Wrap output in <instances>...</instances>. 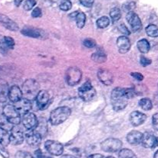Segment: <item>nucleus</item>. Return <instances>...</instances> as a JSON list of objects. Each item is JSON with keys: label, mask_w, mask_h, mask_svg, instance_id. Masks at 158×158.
<instances>
[{"label": "nucleus", "mask_w": 158, "mask_h": 158, "mask_svg": "<svg viewBox=\"0 0 158 158\" xmlns=\"http://www.w3.org/2000/svg\"><path fill=\"white\" fill-rule=\"evenodd\" d=\"M111 102L113 108L118 112L124 109L128 104V98L126 94V88H116L111 93Z\"/></svg>", "instance_id": "f257e3e1"}, {"label": "nucleus", "mask_w": 158, "mask_h": 158, "mask_svg": "<svg viewBox=\"0 0 158 158\" xmlns=\"http://www.w3.org/2000/svg\"><path fill=\"white\" fill-rule=\"evenodd\" d=\"M40 85L37 81L34 79H27L25 81L22 87L23 95L25 99L32 101L36 99L37 94L40 92Z\"/></svg>", "instance_id": "f03ea898"}, {"label": "nucleus", "mask_w": 158, "mask_h": 158, "mask_svg": "<svg viewBox=\"0 0 158 158\" xmlns=\"http://www.w3.org/2000/svg\"><path fill=\"white\" fill-rule=\"evenodd\" d=\"M71 109L67 106H61L52 110L49 116V122L52 125H57L63 123L69 117Z\"/></svg>", "instance_id": "7ed1b4c3"}, {"label": "nucleus", "mask_w": 158, "mask_h": 158, "mask_svg": "<svg viewBox=\"0 0 158 158\" xmlns=\"http://www.w3.org/2000/svg\"><path fill=\"white\" fill-rule=\"evenodd\" d=\"M79 95L85 102H89L96 95V90L91 85L90 81H87L79 88Z\"/></svg>", "instance_id": "20e7f679"}, {"label": "nucleus", "mask_w": 158, "mask_h": 158, "mask_svg": "<svg viewBox=\"0 0 158 158\" xmlns=\"http://www.w3.org/2000/svg\"><path fill=\"white\" fill-rule=\"evenodd\" d=\"M3 114L6 116L8 120L13 125H18L21 122L20 114L18 112L15 107L12 105H5L2 110Z\"/></svg>", "instance_id": "39448f33"}, {"label": "nucleus", "mask_w": 158, "mask_h": 158, "mask_svg": "<svg viewBox=\"0 0 158 158\" xmlns=\"http://www.w3.org/2000/svg\"><path fill=\"white\" fill-rule=\"evenodd\" d=\"M82 78V71L77 67H70L66 73V82L70 86H75L80 83Z\"/></svg>", "instance_id": "423d86ee"}, {"label": "nucleus", "mask_w": 158, "mask_h": 158, "mask_svg": "<svg viewBox=\"0 0 158 158\" xmlns=\"http://www.w3.org/2000/svg\"><path fill=\"white\" fill-rule=\"evenodd\" d=\"M123 143L119 139L116 138H108L101 143L100 147L105 152L108 153H115L121 149Z\"/></svg>", "instance_id": "0eeeda50"}, {"label": "nucleus", "mask_w": 158, "mask_h": 158, "mask_svg": "<svg viewBox=\"0 0 158 158\" xmlns=\"http://www.w3.org/2000/svg\"><path fill=\"white\" fill-rule=\"evenodd\" d=\"M21 33L26 37H32V38L46 39L48 37V34L43 29L32 27V26H26L23 28Z\"/></svg>", "instance_id": "6e6552de"}, {"label": "nucleus", "mask_w": 158, "mask_h": 158, "mask_svg": "<svg viewBox=\"0 0 158 158\" xmlns=\"http://www.w3.org/2000/svg\"><path fill=\"white\" fill-rule=\"evenodd\" d=\"M22 122H23V126L28 130H32L33 129L36 128L39 123L38 119H37L34 113L30 112L23 115Z\"/></svg>", "instance_id": "1a4fd4ad"}, {"label": "nucleus", "mask_w": 158, "mask_h": 158, "mask_svg": "<svg viewBox=\"0 0 158 158\" xmlns=\"http://www.w3.org/2000/svg\"><path fill=\"white\" fill-rule=\"evenodd\" d=\"M45 148L50 154L60 156L63 153V146L60 143L54 140H47L45 143Z\"/></svg>", "instance_id": "9d476101"}, {"label": "nucleus", "mask_w": 158, "mask_h": 158, "mask_svg": "<svg viewBox=\"0 0 158 158\" xmlns=\"http://www.w3.org/2000/svg\"><path fill=\"white\" fill-rule=\"evenodd\" d=\"M127 20L129 23L130 26H131V29L133 32H137L142 28V23L140 20V17L137 15V13L134 12H128L127 15L126 16Z\"/></svg>", "instance_id": "9b49d317"}, {"label": "nucleus", "mask_w": 158, "mask_h": 158, "mask_svg": "<svg viewBox=\"0 0 158 158\" xmlns=\"http://www.w3.org/2000/svg\"><path fill=\"white\" fill-rule=\"evenodd\" d=\"M24 141V133L17 125H14L10 131V143L13 145H20Z\"/></svg>", "instance_id": "f8f14e48"}, {"label": "nucleus", "mask_w": 158, "mask_h": 158, "mask_svg": "<svg viewBox=\"0 0 158 158\" xmlns=\"http://www.w3.org/2000/svg\"><path fill=\"white\" fill-rule=\"evenodd\" d=\"M141 143L145 148H154L158 146V137L151 133H144L143 134Z\"/></svg>", "instance_id": "ddd939ff"}, {"label": "nucleus", "mask_w": 158, "mask_h": 158, "mask_svg": "<svg viewBox=\"0 0 158 158\" xmlns=\"http://www.w3.org/2000/svg\"><path fill=\"white\" fill-rule=\"evenodd\" d=\"M14 106L15 107L20 116H23V115L29 112V111L32 108V103H31V101L28 100L25 98H23L21 100L15 102L14 104Z\"/></svg>", "instance_id": "4468645a"}, {"label": "nucleus", "mask_w": 158, "mask_h": 158, "mask_svg": "<svg viewBox=\"0 0 158 158\" xmlns=\"http://www.w3.org/2000/svg\"><path fill=\"white\" fill-rule=\"evenodd\" d=\"M98 78L103 85H110L114 82V75L112 72L107 69H100L97 72Z\"/></svg>", "instance_id": "2eb2a0df"}, {"label": "nucleus", "mask_w": 158, "mask_h": 158, "mask_svg": "<svg viewBox=\"0 0 158 158\" xmlns=\"http://www.w3.org/2000/svg\"><path fill=\"white\" fill-rule=\"evenodd\" d=\"M26 140L30 147H37L41 143L42 136L37 132L30 131L26 134Z\"/></svg>", "instance_id": "dca6fc26"}, {"label": "nucleus", "mask_w": 158, "mask_h": 158, "mask_svg": "<svg viewBox=\"0 0 158 158\" xmlns=\"http://www.w3.org/2000/svg\"><path fill=\"white\" fill-rule=\"evenodd\" d=\"M147 119V116L139 111H134L130 115V121L134 126H139Z\"/></svg>", "instance_id": "f3484780"}, {"label": "nucleus", "mask_w": 158, "mask_h": 158, "mask_svg": "<svg viewBox=\"0 0 158 158\" xmlns=\"http://www.w3.org/2000/svg\"><path fill=\"white\" fill-rule=\"evenodd\" d=\"M36 103L39 108L41 110L44 109L48 105L49 102V94L45 90L40 91L36 97Z\"/></svg>", "instance_id": "a211bd4d"}, {"label": "nucleus", "mask_w": 158, "mask_h": 158, "mask_svg": "<svg viewBox=\"0 0 158 158\" xmlns=\"http://www.w3.org/2000/svg\"><path fill=\"white\" fill-rule=\"evenodd\" d=\"M117 45L119 52L121 54H126L131 49V42H130L129 38L126 36L119 37L117 40Z\"/></svg>", "instance_id": "6ab92c4d"}, {"label": "nucleus", "mask_w": 158, "mask_h": 158, "mask_svg": "<svg viewBox=\"0 0 158 158\" xmlns=\"http://www.w3.org/2000/svg\"><path fill=\"white\" fill-rule=\"evenodd\" d=\"M23 91H22V89H20V88L19 86L13 85V86H12L9 88V99L12 102L15 103V102L21 100L23 99Z\"/></svg>", "instance_id": "aec40b11"}, {"label": "nucleus", "mask_w": 158, "mask_h": 158, "mask_svg": "<svg viewBox=\"0 0 158 158\" xmlns=\"http://www.w3.org/2000/svg\"><path fill=\"white\" fill-rule=\"evenodd\" d=\"M0 23L9 30L17 31L19 29V26L16 24V23L4 14L0 13Z\"/></svg>", "instance_id": "412c9836"}, {"label": "nucleus", "mask_w": 158, "mask_h": 158, "mask_svg": "<svg viewBox=\"0 0 158 158\" xmlns=\"http://www.w3.org/2000/svg\"><path fill=\"white\" fill-rule=\"evenodd\" d=\"M142 138H143V133L137 130H132L128 133L127 136V142L131 145H138L141 143Z\"/></svg>", "instance_id": "4be33fe9"}, {"label": "nucleus", "mask_w": 158, "mask_h": 158, "mask_svg": "<svg viewBox=\"0 0 158 158\" xmlns=\"http://www.w3.org/2000/svg\"><path fill=\"white\" fill-rule=\"evenodd\" d=\"M69 17L76 20L78 28L83 29V26H85V23H86V15H85L84 12L76 11V12L69 14Z\"/></svg>", "instance_id": "5701e85b"}, {"label": "nucleus", "mask_w": 158, "mask_h": 158, "mask_svg": "<svg viewBox=\"0 0 158 158\" xmlns=\"http://www.w3.org/2000/svg\"><path fill=\"white\" fill-rule=\"evenodd\" d=\"M9 87L6 82L0 81V103L6 102L9 98Z\"/></svg>", "instance_id": "b1692460"}, {"label": "nucleus", "mask_w": 158, "mask_h": 158, "mask_svg": "<svg viewBox=\"0 0 158 158\" xmlns=\"http://www.w3.org/2000/svg\"><path fill=\"white\" fill-rule=\"evenodd\" d=\"M10 143V133L5 129L0 127V144L3 147H6Z\"/></svg>", "instance_id": "393cba45"}, {"label": "nucleus", "mask_w": 158, "mask_h": 158, "mask_svg": "<svg viewBox=\"0 0 158 158\" xmlns=\"http://www.w3.org/2000/svg\"><path fill=\"white\" fill-rule=\"evenodd\" d=\"M137 46L140 52H141L142 54H147L149 52L150 49H151L150 43L146 39H142V40H139L137 43Z\"/></svg>", "instance_id": "a878e982"}, {"label": "nucleus", "mask_w": 158, "mask_h": 158, "mask_svg": "<svg viewBox=\"0 0 158 158\" xmlns=\"http://www.w3.org/2000/svg\"><path fill=\"white\" fill-rule=\"evenodd\" d=\"M0 127L2 129H5L6 130H10L13 128V125L12 123H10L9 120H8L7 118L6 117L4 114L2 113H0Z\"/></svg>", "instance_id": "bb28decb"}, {"label": "nucleus", "mask_w": 158, "mask_h": 158, "mask_svg": "<svg viewBox=\"0 0 158 158\" xmlns=\"http://www.w3.org/2000/svg\"><path fill=\"white\" fill-rule=\"evenodd\" d=\"M91 58L96 63H104L106 60V55L102 51H97V52L94 53L91 56Z\"/></svg>", "instance_id": "cd10ccee"}, {"label": "nucleus", "mask_w": 158, "mask_h": 158, "mask_svg": "<svg viewBox=\"0 0 158 158\" xmlns=\"http://www.w3.org/2000/svg\"><path fill=\"white\" fill-rule=\"evenodd\" d=\"M139 105L143 108L145 111H150L153 108V104L151 99H148V98H143L139 101Z\"/></svg>", "instance_id": "c85d7f7f"}, {"label": "nucleus", "mask_w": 158, "mask_h": 158, "mask_svg": "<svg viewBox=\"0 0 158 158\" xmlns=\"http://www.w3.org/2000/svg\"><path fill=\"white\" fill-rule=\"evenodd\" d=\"M119 158H137L135 153L130 149H122L119 152Z\"/></svg>", "instance_id": "c756f323"}, {"label": "nucleus", "mask_w": 158, "mask_h": 158, "mask_svg": "<svg viewBox=\"0 0 158 158\" xmlns=\"http://www.w3.org/2000/svg\"><path fill=\"white\" fill-rule=\"evenodd\" d=\"M110 15L114 23L117 22L121 18V11L118 8H113L110 12Z\"/></svg>", "instance_id": "7c9ffc66"}, {"label": "nucleus", "mask_w": 158, "mask_h": 158, "mask_svg": "<svg viewBox=\"0 0 158 158\" xmlns=\"http://www.w3.org/2000/svg\"><path fill=\"white\" fill-rule=\"evenodd\" d=\"M146 33L149 37H158V26L151 24L146 28Z\"/></svg>", "instance_id": "2f4dec72"}, {"label": "nucleus", "mask_w": 158, "mask_h": 158, "mask_svg": "<svg viewBox=\"0 0 158 158\" xmlns=\"http://www.w3.org/2000/svg\"><path fill=\"white\" fill-rule=\"evenodd\" d=\"M110 19L106 16H102L100 19H98L97 21V25L100 29H104L110 25Z\"/></svg>", "instance_id": "473e14b6"}, {"label": "nucleus", "mask_w": 158, "mask_h": 158, "mask_svg": "<svg viewBox=\"0 0 158 158\" xmlns=\"http://www.w3.org/2000/svg\"><path fill=\"white\" fill-rule=\"evenodd\" d=\"M60 8L63 11H68L72 8V2L69 0H63L60 5Z\"/></svg>", "instance_id": "72a5a7b5"}, {"label": "nucleus", "mask_w": 158, "mask_h": 158, "mask_svg": "<svg viewBox=\"0 0 158 158\" xmlns=\"http://www.w3.org/2000/svg\"><path fill=\"white\" fill-rule=\"evenodd\" d=\"M4 44L6 45V47L12 49L15 46V40L13 38L10 37H4Z\"/></svg>", "instance_id": "f704fd0d"}, {"label": "nucleus", "mask_w": 158, "mask_h": 158, "mask_svg": "<svg viewBox=\"0 0 158 158\" xmlns=\"http://www.w3.org/2000/svg\"><path fill=\"white\" fill-rule=\"evenodd\" d=\"M36 4V1L35 0H26L24 3L23 8L26 11H29L34 7Z\"/></svg>", "instance_id": "c9c22d12"}, {"label": "nucleus", "mask_w": 158, "mask_h": 158, "mask_svg": "<svg viewBox=\"0 0 158 158\" xmlns=\"http://www.w3.org/2000/svg\"><path fill=\"white\" fill-rule=\"evenodd\" d=\"M15 158H35L32 154L26 151H18L15 153Z\"/></svg>", "instance_id": "e433bc0d"}, {"label": "nucleus", "mask_w": 158, "mask_h": 158, "mask_svg": "<svg viewBox=\"0 0 158 158\" xmlns=\"http://www.w3.org/2000/svg\"><path fill=\"white\" fill-rule=\"evenodd\" d=\"M136 4L134 2H130L126 3L123 6V9L125 12H132L133 9L135 8Z\"/></svg>", "instance_id": "4c0bfd02"}, {"label": "nucleus", "mask_w": 158, "mask_h": 158, "mask_svg": "<svg viewBox=\"0 0 158 158\" xmlns=\"http://www.w3.org/2000/svg\"><path fill=\"white\" fill-rule=\"evenodd\" d=\"M118 29L123 35L126 36V37L127 36H129L130 34H131V32H130V30L128 29V28L127 27L126 25L123 24V23H121V24L119 25Z\"/></svg>", "instance_id": "58836bf2"}, {"label": "nucleus", "mask_w": 158, "mask_h": 158, "mask_svg": "<svg viewBox=\"0 0 158 158\" xmlns=\"http://www.w3.org/2000/svg\"><path fill=\"white\" fill-rule=\"evenodd\" d=\"M83 44L85 46H86L87 48H94L97 46V43L93 39H86L83 41Z\"/></svg>", "instance_id": "ea45409f"}, {"label": "nucleus", "mask_w": 158, "mask_h": 158, "mask_svg": "<svg viewBox=\"0 0 158 158\" xmlns=\"http://www.w3.org/2000/svg\"><path fill=\"white\" fill-rule=\"evenodd\" d=\"M42 15V10L40 8L36 7L32 10V16L33 18H39Z\"/></svg>", "instance_id": "a19ab883"}, {"label": "nucleus", "mask_w": 158, "mask_h": 158, "mask_svg": "<svg viewBox=\"0 0 158 158\" xmlns=\"http://www.w3.org/2000/svg\"><path fill=\"white\" fill-rule=\"evenodd\" d=\"M80 2L83 6H85V7L90 8L92 7L93 5H94V0H80Z\"/></svg>", "instance_id": "79ce46f5"}, {"label": "nucleus", "mask_w": 158, "mask_h": 158, "mask_svg": "<svg viewBox=\"0 0 158 158\" xmlns=\"http://www.w3.org/2000/svg\"><path fill=\"white\" fill-rule=\"evenodd\" d=\"M140 64H141V65L143 67H146L148 66V65L151 64V60L143 57V56H141V57H140Z\"/></svg>", "instance_id": "37998d69"}, {"label": "nucleus", "mask_w": 158, "mask_h": 158, "mask_svg": "<svg viewBox=\"0 0 158 158\" xmlns=\"http://www.w3.org/2000/svg\"><path fill=\"white\" fill-rule=\"evenodd\" d=\"M152 122L154 129L158 131V113H155V114L153 116Z\"/></svg>", "instance_id": "c03bdc74"}, {"label": "nucleus", "mask_w": 158, "mask_h": 158, "mask_svg": "<svg viewBox=\"0 0 158 158\" xmlns=\"http://www.w3.org/2000/svg\"><path fill=\"white\" fill-rule=\"evenodd\" d=\"M0 155L3 156L4 158H9V152L6 150L3 146H0Z\"/></svg>", "instance_id": "a18cd8bd"}, {"label": "nucleus", "mask_w": 158, "mask_h": 158, "mask_svg": "<svg viewBox=\"0 0 158 158\" xmlns=\"http://www.w3.org/2000/svg\"><path fill=\"white\" fill-rule=\"evenodd\" d=\"M131 76L137 79V81H142L143 79V75L139 72H132L131 73Z\"/></svg>", "instance_id": "49530a36"}, {"label": "nucleus", "mask_w": 158, "mask_h": 158, "mask_svg": "<svg viewBox=\"0 0 158 158\" xmlns=\"http://www.w3.org/2000/svg\"><path fill=\"white\" fill-rule=\"evenodd\" d=\"M35 156H36V158H52V157H50V156H45V155L43 154V153H42L41 150H37L35 152Z\"/></svg>", "instance_id": "de8ad7c7"}, {"label": "nucleus", "mask_w": 158, "mask_h": 158, "mask_svg": "<svg viewBox=\"0 0 158 158\" xmlns=\"http://www.w3.org/2000/svg\"><path fill=\"white\" fill-rule=\"evenodd\" d=\"M87 158H106L104 157V156H103L102 154H99V153H95V154L89 155Z\"/></svg>", "instance_id": "09e8293b"}, {"label": "nucleus", "mask_w": 158, "mask_h": 158, "mask_svg": "<svg viewBox=\"0 0 158 158\" xmlns=\"http://www.w3.org/2000/svg\"><path fill=\"white\" fill-rule=\"evenodd\" d=\"M23 0H14V2H15V5L16 6H19L20 4L22 3V2H23Z\"/></svg>", "instance_id": "8fccbe9b"}, {"label": "nucleus", "mask_w": 158, "mask_h": 158, "mask_svg": "<svg viewBox=\"0 0 158 158\" xmlns=\"http://www.w3.org/2000/svg\"><path fill=\"white\" fill-rule=\"evenodd\" d=\"M61 158H77L76 156H72V155H63V156H61Z\"/></svg>", "instance_id": "3c124183"}, {"label": "nucleus", "mask_w": 158, "mask_h": 158, "mask_svg": "<svg viewBox=\"0 0 158 158\" xmlns=\"http://www.w3.org/2000/svg\"><path fill=\"white\" fill-rule=\"evenodd\" d=\"M154 158H158V150L157 152H156L155 153V154H154Z\"/></svg>", "instance_id": "603ef678"}, {"label": "nucleus", "mask_w": 158, "mask_h": 158, "mask_svg": "<svg viewBox=\"0 0 158 158\" xmlns=\"http://www.w3.org/2000/svg\"><path fill=\"white\" fill-rule=\"evenodd\" d=\"M106 158H115V157H114V156H107V157H106Z\"/></svg>", "instance_id": "864d4df0"}]
</instances>
